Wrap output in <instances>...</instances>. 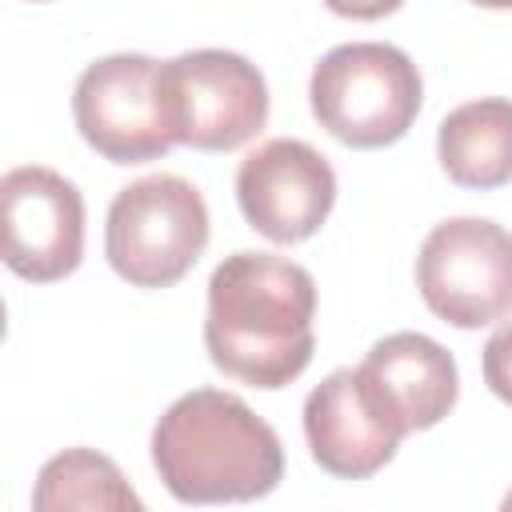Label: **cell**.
<instances>
[{
    "instance_id": "cell-7",
    "label": "cell",
    "mask_w": 512,
    "mask_h": 512,
    "mask_svg": "<svg viewBox=\"0 0 512 512\" xmlns=\"http://www.w3.org/2000/svg\"><path fill=\"white\" fill-rule=\"evenodd\" d=\"M156 60L144 52H112L92 60L72 92L76 132L112 164L160 160L176 140L160 112Z\"/></svg>"
},
{
    "instance_id": "cell-10",
    "label": "cell",
    "mask_w": 512,
    "mask_h": 512,
    "mask_svg": "<svg viewBox=\"0 0 512 512\" xmlns=\"http://www.w3.org/2000/svg\"><path fill=\"white\" fill-rule=\"evenodd\" d=\"M304 436L328 476L368 480L396 456L408 428L360 368H336L304 400Z\"/></svg>"
},
{
    "instance_id": "cell-8",
    "label": "cell",
    "mask_w": 512,
    "mask_h": 512,
    "mask_svg": "<svg viewBox=\"0 0 512 512\" xmlns=\"http://www.w3.org/2000/svg\"><path fill=\"white\" fill-rule=\"evenodd\" d=\"M4 264L28 284H56L84 260V200L44 164H20L0 180Z\"/></svg>"
},
{
    "instance_id": "cell-6",
    "label": "cell",
    "mask_w": 512,
    "mask_h": 512,
    "mask_svg": "<svg viewBox=\"0 0 512 512\" xmlns=\"http://www.w3.org/2000/svg\"><path fill=\"white\" fill-rule=\"evenodd\" d=\"M416 288L452 328H488L512 316V232L484 216L436 224L416 252Z\"/></svg>"
},
{
    "instance_id": "cell-14",
    "label": "cell",
    "mask_w": 512,
    "mask_h": 512,
    "mask_svg": "<svg viewBox=\"0 0 512 512\" xmlns=\"http://www.w3.org/2000/svg\"><path fill=\"white\" fill-rule=\"evenodd\" d=\"M480 372H484L488 392H492L496 400L512 404V320L488 336L484 356H480Z\"/></svg>"
},
{
    "instance_id": "cell-18",
    "label": "cell",
    "mask_w": 512,
    "mask_h": 512,
    "mask_svg": "<svg viewBox=\"0 0 512 512\" xmlns=\"http://www.w3.org/2000/svg\"><path fill=\"white\" fill-rule=\"evenodd\" d=\"M32 4H44V0H32Z\"/></svg>"
},
{
    "instance_id": "cell-3",
    "label": "cell",
    "mask_w": 512,
    "mask_h": 512,
    "mask_svg": "<svg viewBox=\"0 0 512 512\" xmlns=\"http://www.w3.org/2000/svg\"><path fill=\"white\" fill-rule=\"evenodd\" d=\"M320 128L348 148H384L408 136L424 104L420 68L396 44L352 40L320 56L308 80Z\"/></svg>"
},
{
    "instance_id": "cell-17",
    "label": "cell",
    "mask_w": 512,
    "mask_h": 512,
    "mask_svg": "<svg viewBox=\"0 0 512 512\" xmlns=\"http://www.w3.org/2000/svg\"><path fill=\"white\" fill-rule=\"evenodd\" d=\"M504 508H512V496H508V500H504Z\"/></svg>"
},
{
    "instance_id": "cell-11",
    "label": "cell",
    "mask_w": 512,
    "mask_h": 512,
    "mask_svg": "<svg viewBox=\"0 0 512 512\" xmlns=\"http://www.w3.org/2000/svg\"><path fill=\"white\" fill-rule=\"evenodd\" d=\"M356 368L404 420L408 432L436 428L460 396V372L452 352L424 332H392L376 340Z\"/></svg>"
},
{
    "instance_id": "cell-1",
    "label": "cell",
    "mask_w": 512,
    "mask_h": 512,
    "mask_svg": "<svg viewBox=\"0 0 512 512\" xmlns=\"http://www.w3.org/2000/svg\"><path fill=\"white\" fill-rule=\"evenodd\" d=\"M316 280L272 252H232L208 280V360L252 388H288L316 352Z\"/></svg>"
},
{
    "instance_id": "cell-9",
    "label": "cell",
    "mask_w": 512,
    "mask_h": 512,
    "mask_svg": "<svg viewBox=\"0 0 512 512\" xmlns=\"http://www.w3.org/2000/svg\"><path fill=\"white\" fill-rule=\"evenodd\" d=\"M236 200L264 240L300 244L328 220L336 204V172L308 140L276 136L240 160Z\"/></svg>"
},
{
    "instance_id": "cell-12",
    "label": "cell",
    "mask_w": 512,
    "mask_h": 512,
    "mask_svg": "<svg viewBox=\"0 0 512 512\" xmlns=\"http://www.w3.org/2000/svg\"><path fill=\"white\" fill-rule=\"evenodd\" d=\"M436 156L460 188H504L512 180V100L484 96L452 108L440 120Z\"/></svg>"
},
{
    "instance_id": "cell-2",
    "label": "cell",
    "mask_w": 512,
    "mask_h": 512,
    "mask_svg": "<svg viewBox=\"0 0 512 512\" xmlns=\"http://www.w3.org/2000/svg\"><path fill=\"white\" fill-rule=\"evenodd\" d=\"M152 464L180 504H244L284 480V444L240 396L196 388L156 420Z\"/></svg>"
},
{
    "instance_id": "cell-13",
    "label": "cell",
    "mask_w": 512,
    "mask_h": 512,
    "mask_svg": "<svg viewBox=\"0 0 512 512\" xmlns=\"http://www.w3.org/2000/svg\"><path fill=\"white\" fill-rule=\"evenodd\" d=\"M36 512H68V508H116V512H140V496L124 480V472L92 452V448H64L52 456L32 488Z\"/></svg>"
},
{
    "instance_id": "cell-4",
    "label": "cell",
    "mask_w": 512,
    "mask_h": 512,
    "mask_svg": "<svg viewBox=\"0 0 512 512\" xmlns=\"http://www.w3.org/2000/svg\"><path fill=\"white\" fill-rule=\"evenodd\" d=\"M208 248V204L184 176L156 172L120 188L108 204L104 256L132 288H172Z\"/></svg>"
},
{
    "instance_id": "cell-5",
    "label": "cell",
    "mask_w": 512,
    "mask_h": 512,
    "mask_svg": "<svg viewBox=\"0 0 512 512\" xmlns=\"http://www.w3.org/2000/svg\"><path fill=\"white\" fill-rule=\"evenodd\" d=\"M156 92L172 140L196 152H232L268 124L260 68L228 48H192L164 60Z\"/></svg>"
},
{
    "instance_id": "cell-15",
    "label": "cell",
    "mask_w": 512,
    "mask_h": 512,
    "mask_svg": "<svg viewBox=\"0 0 512 512\" xmlns=\"http://www.w3.org/2000/svg\"><path fill=\"white\" fill-rule=\"evenodd\" d=\"M324 4L344 20H380V16H392L404 0H324Z\"/></svg>"
},
{
    "instance_id": "cell-16",
    "label": "cell",
    "mask_w": 512,
    "mask_h": 512,
    "mask_svg": "<svg viewBox=\"0 0 512 512\" xmlns=\"http://www.w3.org/2000/svg\"><path fill=\"white\" fill-rule=\"evenodd\" d=\"M472 4H480V8H496V12L512 8V0H472Z\"/></svg>"
}]
</instances>
